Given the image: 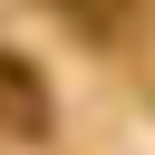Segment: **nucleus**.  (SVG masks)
I'll return each mask as SVG.
<instances>
[{
	"label": "nucleus",
	"instance_id": "f03ea898",
	"mask_svg": "<svg viewBox=\"0 0 155 155\" xmlns=\"http://www.w3.org/2000/svg\"><path fill=\"white\" fill-rule=\"evenodd\" d=\"M58 10H68L78 29H97V39H107V29H126V10H136V0H58Z\"/></svg>",
	"mask_w": 155,
	"mask_h": 155
},
{
	"label": "nucleus",
	"instance_id": "f257e3e1",
	"mask_svg": "<svg viewBox=\"0 0 155 155\" xmlns=\"http://www.w3.org/2000/svg\"><path fill=\"white\" fill-rule=\"evenodd\" d=\"M0 116H10L19 136H39V126H48V97H39V78H29L19 58H0Z\"/></svg>",
	"mask_w": 155,
	"mask_h": 155
}]
</instances>
